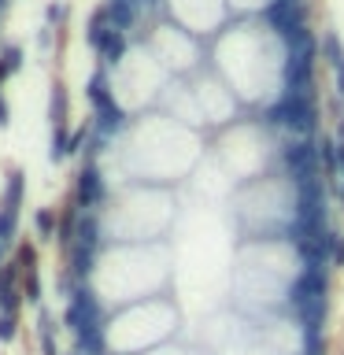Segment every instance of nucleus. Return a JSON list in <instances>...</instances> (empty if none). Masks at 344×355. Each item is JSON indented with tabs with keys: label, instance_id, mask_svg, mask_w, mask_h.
I'll return each instance as SVG.
<instances>
[{
	"label": "nucleus",
	"instance_id": "nucleus-8",
	"mask_svg": "<svg viewBox=\"0 0 344 355\" xmlns=\"http://www.w3.org/2000/svg\"><path fill=\"white\" fill-rule=\"evenodd\" d=\"M111 33H115V26H111V19H108V8H96L93 15H89V26H85V41H89V49L104 52V44L111 41Z\"/></svg>",
	"mask_w": 344,
	"mask_h": 355
},
{
	"label": "nucleus",
	"instance_id": "nucleus-13",
	"mask_svg": "<svg viewBox=\"0 0 344 355\" xmlns=\"http://www.w3.org/2000/svg\"><path fill=\"white\" fill-rule=\"evenodd\" d=\"M78 218H82V215H78V207L67 204L63 215H60V233H55V241H60V248H63L67 255H71L74 241H78Z\"/></svg>",
	"mask_w": 344,
	"mask_h": 355
},
{
	"label": "nucleus",
	"instance_id": "nucleus-30",
	"mask_svg": "<svg viewBox=\"0 0 344 355\" xmlns=\"http://www.w3.org/2000/svg\"><path fill=\"white\" fill-rule=\"evenodd\" d=\"M37 44H41V49H49V44H52V26H41L37 30Z\"/></svg>",
	"mask_w": 344,
	"mask_h": 355
},
{
	"label": "nucleus",
	"instance_id": "nucleus-16",
	"mask_svg": "<svg viewBox=\"0 0 344 355\" xmlns=\"http://www.w3.org/2000/svg\"><path fill=\"white\" fill-rule=\"evenodd\" d=\"M49 115H52V126H67V85L63 82H52Z\"/></svg>",
	"mask_w": 344,
	"mask_h": 355
},
{
	"label": "nucleus",
	"instance_id": "nucleus-24",
	"mask_svg": "<svg viewBox=\"0 0 344 355\" xmlns=\"http://www.w3.org/2000/svg\"><path fill=\"white\" fill-rule=\"evenodd\" d=\"M0 60H4V67L11 74H19V67H22V44H4L0 49Z\"/></svg>",
	"mask_w": 344,
	"mask_h": 355
},
{
	"label": "nucleus",
	"instance_id": "nucleus-31",
	"mask_svg": "<svg viewBox=\"0 0 344 355\" xmlns=\"http://www.w3.org/2000/svg\"><path fill=\"white\" fill-rule=\"evenodd\" d=\"M8 122H11V111L4 104V96H0V126H8Z\"/></svg>",
	"mask_w": 344,
	"mask_h": 355
},
{
	"label": "nucleus",
	"instance_id": "nucleus-5",
	"mask_svg": "<svg viewBox=\"0 0 344 355\" xmlns=\"http://www.w3.org/2000/svg\"><path fill=\"white\" fill-rule=\"evenodd\" d=\"M108 200V182H104V174H100V166L96 163H85L82 166V174H78V189H74V204L78 207H100Z\"/></svg>",
	"mask_w": 344,
	"mask_h": 355
},
{
	"label": "nucleus",
	"instance_id": "nucleus-27",
	"mask_svg": "<svg viewBox=\"0 0 344 355\" xmlns=\"http://www.w3.org/2000/svg\"><path fill=\"white\" fill-rule=\"evenodd\" d=\"M15 333H19V315H0V340H15Z\"/></svg>",
	"mask_w": 344,
	"mask_h": 355
},
{
	"label": "nucleus",
	"instance_id": "nucleus-23",
	"mask_svg": "<svg viewBox=\"0 0 344 355\" xmlns=\"http://www.w3.org/2000/svg\"><path fill=\"white\" fill-rule=\"evenodd\" d=\"M19 237V215H11V211H0V241L11 244Z\"/></svg>",
	"mask_w": 344,
	"mask_h": 355
},
{
	"label": "nucleus",
	"instance_id": "nucleus-29",
	"mask_svg": "<svg viewBox=\"0 0 344 355\" xmlns=\"http://www.w3.org/2000/svg\"><path fill=\"white\" fill-rule=\"evenodd\" d=\"M67 15V8L60 4V0H55V4H49V8H44V19H49V22H60Z\"/></svg>",
	"mask_w": 344,
	"mask_h": 355
},
{
	"label": "nucleus",
	"instance_id": "nucleus-12",
	"mask_svg": "<svg viewBox=\"0 0 344 355\" xmlns=\"http://www.w3.org/2000/svg\"><path fill=\"white\" fill-rule=\"evenodd\" d=\"M122 126H126V111H122L119 104L96 111V119H93V130L100 133V137H111V133H119Z\"/></svg>",
	"mask_w": 344,
	"mask_h": 355
},
{
	"label": "nucleus",
	"instance_id": "nucleus-33",
	"mask_svg": "<svg viewBox=\"0 0 344 355\" xmlns=\"http://www.w3.org/2000/svg\"><path fill=\"white\" fill-rule=\"evenodd\" d=\"M4 248H8V244H4V241H0V263H4Z\"/></svg>",
	"mask_w": 344,
	"mask_h": 355
},
{
	"label": "nucleus",
	"instance_id": "nucleus-9",
	"mask_svg": "<svg viewBox=\"0 0 344 355\" xmlns=\"http://www.w3.org/2000/svg\"><path fill=\"white\" fill-rule=\"evenodd\" d=\"M85 96H89V104H93L96 111H104V107L115 104V100H111V85H108V67H96V71L89 74Z\"/></svg>",
	"mask_w": 344,
	"mask_h": 355
},
{
	"label": "nucleus",
	"instance_id": "nucleus-32",
	"mask_svg": "<svg viewBox=\"0 0 344 355\" xmlns=\"http://www.w3.org/2000/svg\"><path fill=\"white\" fill-rule=\"evenodd\" d=\"M126 4H133V8H144V0H126Z\"/></svg>",
	"mask_w": 344,
	"mask_h": 355
},
{
	"label": "nucleus",
	"instance_id": "nucleus-26",
	"mask_svg": "<svg viewBox=\"0 0 344 355\" xmlns=\"http://www.w3.org/2000/svg\"><path fill=\"white\" fill-rule=\"evenodd\" d=\"M15 259H19V266H22L26 274H33V266H37V248H33V244H19Z\"/></svg>",
	"mask_w": 344,
	"mask_h": 355
},
{
	"label": "nucleus",
	"instance_id": "nucleus-4",
	"mask_svg": "<svg viewBox=\"0 0 344 355\" xmlns=\"http://www.w3.org/2000/svg\"><path fill=\"white\" fill-rule=\"evenodd\" d=\"M282 163L293 171V182L296 178H307V174H318V141L315 137H296V141H289L282 144Z\"/></svg>",
	"mask_w": 344,
	"mask_h": 355
},
{
	"label": "nucleus",
	"instance_id": "nucleus-22",
	"mask_svg": "<svg viewBox=\"0 0 344 355\" xmlns=\"http://www.w3.org/2000/svg\"><path fill=\"white\" fill-rule=\"evenodd\" d=\"M326 255H329V263L337 266V270L344 266V233L341 230H329L326 233Z\"/></svg>",
	"mask_w": 344,
	"mask_h": 355
},
{
	"label": "nucleus",
	"instance_id": "nucleus-25",
	"mask_svg": "<svg viewBox=\"0 0 344 355\" xmlns=\"http://www.w3.org/2000/svg\"><path fill=\"white\" fill-rule=\"evenodd\" d=\"M22 296H26L30 304H37V307H41V277H37V270L22 277Z\"/></svg>",
	"mask_w": 344,
	"mask_h": 355
},
{
	"label": "nucleus",
	"instance_id": "nucleus-28",
	"mask_svg": "<svg viewBox=\"0 0 344 355\" xmlns=\"http://www.w3.org/2000/svg\"><path fill=\"white\" fill-rule=\"evenodd\" d=\"M89 133H93L89 126H78V130L71 133V155H74V152H82V144H85V137H89Z\"/></svg>",
	"mask_w": 344,
	"mask_h": 355
},
{
	"label": "nucleus",
	"instance_id": "nucleus-34",
	"mask_svg": "<svg viewBox=\"0 0 344 355\" xmlns=\"http://www.w3.org/2000/svg\"><path fill=\"white\" fill-rule=\"evenodd\" d=\"M4 8H8V0H0V11H4Z\"/></svg>",
	"mask_w": 344,
	"mask_h": 355
},
{
	"label": "nucleus",
	"instance_id": "nucleus-15",
	"mask_svg": "<svg viewBox=\"0 0 344 355\" xmlns=\"http://www.w3.org/2000/svg\"><path fill=\"white\" fill-rule=\"evenodd\" d=\"M74 244L100 252V222H96V215H89V211H85V215L78 218V241Z\"/></svg>",
	"mask_w": 344,
	"mask_h": 355
},
{
	"label": "nucleus",
	"instance_id": "nucleus-3",
	"mask_svg": "<svg viewBox=\"0 0 344 355\" xmlns=\"http://www.w3.org/2000/svg\"><path fill=\"white\" fill-rule=\"evenodd\" d=\"M263 15H266V26H270L285 44L296 41L304 30H311L307 26V4H304V0H270Z\"/></svg>",
	"mask_w": 344,
	"mask_h": 355
},
{
	"label": "nucleus",
	"instance_id": "nucleus-2",
	"mask_svg": "<svg viewBox=\"0 0 344 355\" xmlns=\"http://www.w3.org/2000/svg\"><path fill=\"white\" fill-rule=\"evenodd\" d=\"M104 307H100V300L93 296V288L89 285H78L74 296L67 300V315H63V326L78 337H93V333H104Z\"/></svg>",
	"mask_w": 344,
	"mask_h": 355
},
{
	"label": "nucleus",
	"instance_id": "nucleus-18",
	"mask_svg": "<svg viewBox=\"0 0 344 355\" xmlns=\"http://www.w3.org/2000/svg\"><path fill=\"white\" fill-rule=\"evenodd\" d=\"M33 230H37V237H41V241L55 237V233H60V215H55L52 207H41L37 215H33Z\"/></svg>",
	"mask_w": 344,
	"mask_h": 355
},
{
	"label": "nucleus",
	"instance_id": "nucleus-19",
	"mask_svg": "<svg viewBox=\"0 0 344 355\" xmlns=\"http://www.w3.org/2000/svg\"><path fill=\"white\" fill-rule=\"evenodd\" d=\"M318 159H322V171L337 178V137H318Z\"/></svg>",
	"mask_w": 344,
	"mask_h": 355
},
{
	"label": "nucleus",
	"instance_id": "nucleus-6",
	"mask_svg": "<svg viewBox=\"0 0 344 355\" xmlns=\"http://www.w3.org/2000/svg\"><path fill=\"white\" fill-rule=\"evenodd\" d=\"M19 259L0 263V315H19V304L26 300L19 288Z\"/></svg>",
	"mask_w": 344,
	"mask_h": 355
},
{
	"label": "nucleus",
	"instance_id": "nucleus-7",
	"mask_svg": "<svg viewBox=\"0 0 344 355\" xmlns=\"http://www.w3.org/2000/svg\"><path fill=\"white\" fill-rule=\"evenodd\" d=\"M322 60L333 67V74H337V96L344 100V44L337 37V30L322 33Z\"/></svg>",
	"mask_w": 344,
	"mask_h": 355
},
{
	"label": "nucleus",
	"instance_id": "nucleus-21",
	"mask_svg": "<svg viewBox=\"0 0 344 355\" xmlns=\"http://www.w3.org/2000/svg\"><path fill=\"white\" fill-rule=\"evenodd\" d=\"M122 52H126V33H111V41L104 44V52H100V55H104V67H115L119 60H122Z\"/></svg>",
	"mask_w": 344,
	"mask_h": 355
},
{
	"label": "nucleus",
	"instance_id": "nucleus-14",
	"mask_svg": "<svg viewBox=\"0 0 344 355\" xmlns=\"http://www.w3.org/2000/svg\"><path fill=\"white\" fill-rule=\"evenodd\" d=\"M67 259H71V266H67V270H71V274H74V282L82 285L85 277L93 274V259H96V252H93V248H82V244H74Z\"/></svg>",
	"mask_w": 344,
	"mask_h": 355
},
{
	"label": "nucleus",
	"instance_id": "nucleus-10",
	"mask_svg": "<svg viewBox=\"0 0 344 355\" xmlns=\"http://www.w3.org/2000/svg\"><path fill=\"white\" fill-rule=\"evenodd\" d=\"M22 196H26V174H22L19 166H11V171H8L4 204H0V211H11V215H19V207H22Z\"/></svg>",
	"mask_w": 344,
	"mask_h": 355
},
{
	"label": "nucleus",
	"instance_id": "nucleus-20",
	"mask_svg": "<svg viewBox=\"0 0 344 355\" xmlns=\"http://www.w3.org/2000/svg\"><path fill=\"white\" fill-rule=\"evenodd\" d=\"M71 155V133L67 126H52V163H63Z\"/></svg>",
	"mask_w": 344,
	"mask_h": 355
},
{
	"label": "nucleus",
	"instance_id": "nucleus-11",
	"mask_svg": "<svg viewBox=\"0 0 344 355\" xmlns=\"http://www.w3.org/2000/svg\"><path fill=\"white\" fill-rule=\"evenodd\" d=\"M108 19H111V26H115L119 33H126L130 26H137V11L141 8H133V4H126V0H108Z\"/></svg>",
	"mask_w": 344,
	"mask_h": 355
},
{
	"label": "nucleus",
	"instance_id": "nucleus-17",
	"mask_svg": "<svg viewBox=\"0 0 344 355\" xmlns=\"http://www.w3.org/2000/svg\"><path fill=\"white\" fill-rule=\"evenodd\" d=\"M37 337H41L44 355H55V322L44 307H37Z\"/></svg>",
	"mask_w": 344,
	"mask_h": 355
},
{
	"label": "nucleus",
	"instance_id": "nucleus-1",
	"mask_svg": "<svg viewBox=\"0 0 344 355\" xmlns=\"http://www.w3.org/2000/svg\"><path fill=\"white\" fill-rule=\"evenodd\" d=\"M263 126H274V130H289L296 137H315L318 130V107H315V96H304V93H282L274 104L263 107L259 115Z\"/></svg>",
	"mask_w": 344,
	"mask_h": 355
}]
</instances>
